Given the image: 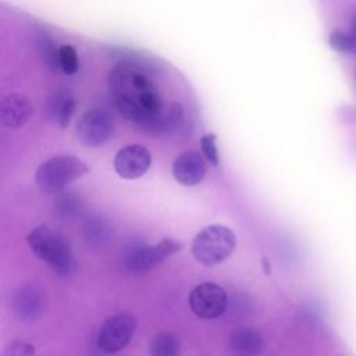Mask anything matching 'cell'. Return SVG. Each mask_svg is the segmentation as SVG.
<instances>
[{
	"label": "cell",
	"mask_w": 356,
	"mask_h": 356,
	"mask_svg": "<svg viewBox=\"0 0 356 356\" xmlns=\"http://www.w3.org/2000/svg\"><path fill=\"white\" fill-rule=\"evenodd\" d=\"M228 349L234 356H259L263 350V338L253 328L239 327L229 334Z\"/></svg>",
	"instance_id": "cell-14"
},
{
	"label": "cell",
	"mask_w": 356,
	"mask_h": 356,
	"mask_svg": "<svg viewBox=\"0 0 356 356\" xmlns=\"http://www.w3.org/2000/svg\"><path fill=\"white\" fill-rule=\"evenodd\" d=\"M207 172L206 157L197 152H184L174 159L172 175L184 186H195L203 181Z\"/></svg>",
	"instance_id": "cell-10"
},
{
	"label": "cell",
	"mask_w": 356,
	"mask_h": 356,
	"mask_svg": "<svg viewBox=\"0 0 356 356\" xmlns=\"http://www.w3.org/2000/svg\"><path fill=\"white\" fill-rule=\"evenodd\" d=\"M1 356H36V352L29 342L11 341L3 348Z\"/></svg>",
	"instance_id": "cell-20"
},
{
	"label": "cell",
	"mask_w": 356,
	"mask_h": 356,
	"mask_svg": "<svg viewBox=\"0 0 356 356\" xmlns=\"http://www.w3.org/2000/svg\"><path fill=\"white\" fill-rule=\"evenodd\" d=\"M150 164V152L138 143L121 147L114 157V170L124 179L140 178L147 172Z\"/></svg>",
	"instance_id": "cell-9"
},
{
	"label": "cell",
	"mask_w": 356,
	"mask_h": 356,
	"mask_svg": "<svg viewBox=\"0 0 356 356\" xmlns=\"http://www.w3.org/2000/svg\"><path fill=\"white\" fill-rule=\"evenodd\" d=\"M200 146H202V152H203V156L206 157V160L209 163H211L213 165H218L220 156H218V149L216 145V135L214 134L204 135L200 139Z\"/></svg>",
	"instance_id": "cell-21"
},
{
	"label": "cell",
	"mask_w": 356,
	"mask_h": 356,
	"mask_svg": "<svg viewBox=\"0 0 356 356\" xmlns=\"http://www.w3.org/2000/svg\"><path fill=\"white\" fill-rule=\"evenodd\" d=\"M38 49L43 58V63L53 71L60 70L58 67V49H56V44L53 39L43 31L38 35Z\"/></svg>",
	"instance_id": "cell-16"
},
{
	"label": "cell",
	"mask_w": 356,
	"mask_h": 356,
	"mask_svg": "<svg viewBox=\"0 0 356 356\" xmlns=\"http://www.w3.org/2000/svg\"><path fill=\"white\" fill-rule=\"evenodd\" d=\"M188 302L193 314L210 320L220 317L225 312L228 298L222 286L214 282H203L191 291Z\"/></svg>",
	"instance_id": "cell-8"
},
{
	"label": "cell",
	"mask_w": 356,
	"mask_h": 356,
	"mask_svg": "<svg viewBox=\"0 0 356 356\" xmlns=\"http://www.w3.org/2000/svg\"><path fill=\"white\" fill-rule=\"evenodd\" d=\"M58 67L67 75H72L79 68V58L75 49L70 44H63L58 47Z\"/></svg>",
	"instance_id": "cell-19"
},
{
	"label": "cell",
	"mask_w": 356,
	"mask_h": 356,
	"mask_svg": "<svg viewBox=\"0 0 356 356\" xmlns=\"http://www.w3.org/2000/svg\"><path fill=\"white\" fill-rule=\"evenodd\" d=\"M81 209V199L74 192H60L54 199V213L60 217H71Z\"/></svg>",
	"instance_id": "cell-17"
},
{
	"label": "cell",
	"mask_w": 356,
	"mask_h": 356,
	"mask_svg": "<svg viewBox=\"0 0 356 356\" xmlns=\"http://www.w3.org/2000/svg\"><path fill=\"white\" fill-rule=\"evenodd\" d=\"M89 167L75 156L58 154L42 163L36 171V182L43 192L58 193L71 182L89 172Z\"/></svg>",
	"instance_id": "cell-4"
},
{
	"label": "cell",
	"mask_w": 356,
	"mask_h": 356,
	"mask_svg": "<svg viewBox=\"0 0 356 356\" xmlns=\"http://www.w3.org/2000/svg\"><path fill=\"white\" fill-rule=\"evenodd\" d=\"M75 107L76 102L72 92L61 88L47 96L43 106V113L46 120H49L51 124L65 128L71 121Z\"/></svg>",
	"instance_id": "cell-11"
},
{
	"label": "cell",
	"mask_w": 356,
	"mask_h": 356,
	"mask_svg": "<svg viewBox=\"0 0 356 356\" xmlns=\"http://www.w3.org/2000/svg\"><path fill=\"white\" fill-rule=\"evenodd\" d=\"M261 264H263V271H264V274H266V275H268V274L271 273V267H270V261H268V259H267V257H263Z\"/></svg>",
	"instance_id": "cell-23"
},
{
	"label": "cell",
	"mask_w": 356,
	"mask_h": 356,
	"mask_svg": "<svg viewBox=\"0 0 356 356\" xmlns=\"http://www.w3.org/2000/svg\"><path fill=\"white\" fill-rule=\"evenodd\" d=\"M114 129L115 124L110 113L102 108H92L81 117L75 132L83 146L97 147L113 136Z\"/></svg>",
	"instance_id": "cell-6"
},
{
	"label": "cell",
	"mask_w": 356,
	"mask_h": 356,
	"mask_svg": "<svg viewBox=\"0 0 356 356\" xmlns=\"http://www.w3.org/2000/svg\"><path fill=\"white\" fill-rule=\"evenodd\" d=\"M236 236L225 225L204 227L192 242V254L203 266L211 267L227 260L235 250Z\"/></svg>",
	"instance_id": "cell-3"
},
{
	"label": "cell",
	"mask_w": 356,
	"mask_h": 356,
	"mask_svg": "<svg viewBox=\"0 0 356 356\" xmlns=\"http://www.w3.org/2000/svg\"><path fill=\"white\" fill-rule=\"evenodd\" d=\"M136 330V318L129 313L108 317L97 335V346L104 353H117L131 341Z\"/></svg>",
	"instance_id": "cell-7"
},
{
	"label": "cell",
	"mask_w": 356,
	"mask_h": 356,
	"mask_svg": "<svg viewBox=\"0 0 356 356\" xmlns=\"http://www.w3.org/2000/svg\"><path fill=\"white\" fill-rule=\"evenodd\" d=\"M350 32L356 35V14H355V15H353V18H352V24H350Z\"/></svg>",
	"instance_id": "cell-24"
},
{
	"label": "cell",
	"mask_w": 356,
	"mask_h": 356,
	"mask_svg": "<svg viewBox=\"0 0 356 356\" xmlns=\"http://www.w3.org/2000/svg\"><path fill=\"white\" fill-rule=\"evenodd\" d=\"M33 107L29 99L19 93H10L0 103V121L6 128L22 127L32 115Z\"/></svg>",
	"instance_id": "cell-13"
},
{
	"label": "cell",
	"mask_w": 356,
	"mask_h": 356,
	"mask_svg": "<svg viewBox=\"0 0 356 356\" xmlns=\"http://www.w3.org/2000/svg\"><path fill=\"white\" fill-rule=\"evenodd\" d=\"M108 86L121 115L146 132H170L184 118L182 106H165L157 86L136 64H117L108 75Z\"/></svg>",
	"instance_id": "cell-1"
},
{
	"label": "cell",
	"mask_w": 356,
	"mask_h": 356,
	"mask_svg": "<svg viewBox=\"0 0 356 356\" xmlns=\"http://www.w3.org/2000/svg\"><path fill=\"white\" fill-rule=\"evenodd\" d=\"M102 220H92V221H88L86 227H85V231H86V238L88 241H96V242H100L106 238L107 235V225H103L100 229H97L100 225H102Z\"/></svg>",
	"instance_id": "cell-22"
},
{
	"label": "cell",
	"mask_w": 356,
	"mask_h": 356,
	"mask_svg": "<svg viewBox=\"0 0 356 356\" xmlns=\"http://www.w3.org/2000/svg\"><path fill=\"white\" fill-rule=\"evenodd\" d=\"M355 78H356V71H355Z\"/></svg>",
	"instance_id": "cell-25"
},
{
	"label": "cell",
	"mask_w": 356,
	"mask_h": 356,
	"mask_svg": "<svg viewBox=\"0 0 356 356\" xmlns=\"http://www.w3.org/2000/svg\"><path fill=\"white\" fill-rule=\"evenodd\" d=\"M150 356H179L181 339L168 331L156 334L149 343Z\"/></svg>",
	"instance_id": "cell-15"
},
{
	"label": "cell",
	"mask_w": 356,
	"mask_h": 356,
	"mask_svg": "<svg viewBox=\"0 0 356 356\" xmlns=\"http://www.w3.org/2000/svg\"><path fill=\"white\" fill-rule=\"evenodd\" d=\"M31 250L44 263H47L58 275L67 277L76 268V260L72 254L68 239L50 227H38L26 236Z\"/></svg>",
	"instance_id": "cell-2"
},
{
	"label": "cell",
	"mask_w": 356,
	"mask_h": 356,
	"mask_svg": "<svg viewBox=\"0 0 356 356\" xmlns=\"http://www.w3.org/2000/svg\"><path fill=\"white\" fill-rule=\"evenodd\" d=\"M328 44L338 53L356 54V35L352 32L332 31L328 36Z\"/></svg>",
	"instance_id": "cell-18"
},
{
	"label": "cell",
	"mask_w": 356,
	"mask_h": 356,
	"mask_svg": "<svg viewBox=\"0 0 356 356\" xmlns=\"http://www.w3.org/2000/svg\"><path fill=\"white\" fill-rule=\"evenodd\" d=\"M11 307L15 316L22 321L36 320L44 310L43 292L35 285L21 286L13 298Z\"/></svg>",
	"instance_id": "cell-12"
},
{
	"label": "cell",
	"mask_w": 356,
	"mask_h": 356,
	"mask_svg": "<svg viewBox=\"0 0 356 356\" xmlns=\"http://www.w3.org/2000/svg\"><path fill=\"white\" fill-rule=\"evenodd\" d=\"M181 249L182 243L172 238H164L156 245H134L127 249L122 264L127 271L142 274L152 270L154 266L160 264Z\"/></svg>",
	"instance_id": "cell-5"
}]
</instances>
